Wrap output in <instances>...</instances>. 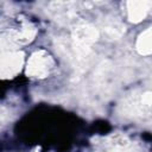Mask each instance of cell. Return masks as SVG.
Listing matches in <instances>:
<instances>
[{
  "label": "cell",
  "mask_w": 152,
  "mask_h": 152,
  "mask_svg": "<svg viewBox=\"0 0 152 152\" xmlns=\"http://www.w3.org/2000/svg\"><path fill=\"white\" fill-rule=\"evenodd\" d=\"M128 15L133 21H140L145 18L147 11L150 10L151 2L146 1H137V2H128Z\"/></svg>",
  "instance_id": "obj_3"
},
{
  "label": "cell",
  "mask_w": 152,
  "mask_h": 152,
  "mask_svg": "<svg viewBox=\"0 0 152 152\" xmlns=\"http://www.w3.org/2000/svg\"><path fill=\"white\" fill-rule=\"evenodd\" d=\"M24 58L23 53L18 50L12 49H1V59H0V72L2 78L14 77L21 69Z\"/></svg>",
  "instance_id": "obj_1"
},
{
  "label": "cell",
  "mask_w": 152,
  "mask_h": 152,
  "mask_svg": "<svg viewBox=\"0 0 152 152\" xmlns=\"http://www.w3.org/2000/svg\"><path fill=\"white\" fill-rule=\"evenodd\" d=\"M51 66H52L51 57L44 51H37L30 57L26 70H27V75H30L31 77H44L49 74Z\"/></svg>",
  "instance_id": "obj_2"
},
{
  "label": "cell",
  "mask_w": 152,
  "mask_h": 152,
  "mask_svg": "<svg viewBox=\"0 0 152 152\" xmlns=\"http://www.w3.org/2000/svg\"><path fill=\"white\" fill-rule=\"evenodd\" d=\"M137 46L141 53L152 52V27H148L139 36Z\"/></svg>",
  "instance_id": "obj_4"
}]
</instances>
